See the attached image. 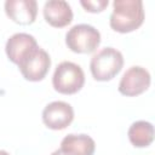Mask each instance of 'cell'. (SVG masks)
Segmentation results:
<instances>
[{"instance_id": "obj_6", "label": "cell", "mask_w": 155, "mask_h": 155, "mask_svg": "<svg viewBox=\"0 0 155 155\" xmlns=\"http://www.w3.org/2000/svg\"><path fill=\"white\" fill-rule=\"evenodd\" d=\"M150 82V73L140 65H133L124 73L117 90L124 96L134 97L145 92L149 88Z\"/></svg>"}, {"instance_id": "obj_3", "label": "cell", "mask_w": 155, "mask_h": 155, "mask_svg": "<svg viewBox=\"0 0 155 155\" xmlns=\"http://www.w3.org/2000/svg\"><path fill=\"white\" fill-rule=\"evenodd\" d=\"M85 84V74L76 63L64 61L61 62L53 73V88L62 94H74L79 92Z\"/></svg>"}, {"instance_id": "obj_7", "label": "cell", "mask_w": 155, "mask_h": 155, "mask_svg": "<svg viewBox=\"0 0 155 155\" xmlns=\"http://www.w3.org/2000/svg\"><path fill=\"white\" fill-rule=\"evenodd\" d=\"M74 120L73 107L63 101L48 103L42 110V122L50 130H64Z\"/></svg>"}, {"instance_id": "obj_8", "label": "cell", "mask_w": 155, "mask_h": 155, "mask_svg": "<svg viewBox=\"0 0 155 155\" xmlns=\"http://www.w3.org/2000/svg\"><path fill=\"white\" fill-rule=\"evenodd\" d=\"M38 46L36 39L28 33H16L11 35L5 45V52L7 58L15 63L19 64L24 58H27Z\"/></svg>"}, {"instance_id": "obj_11", "label": "cell", "mask_w": 155, "mask_h": 155, "mask_svg": "<svg viewBox=\"0 0 155 155\" xmlns=\"http://www.w3.org/2000/svg\"><path fill=\"white\" fill-rule=\"evenodd\" d=\"M61 149L69 151L74 155H93L96 143L93 138L87 134H74L65 136L61 142Z\"/></svg>"}, {"instance_id": "obj_1", "label": "cell", "mask_w": 155, "mask_h": 155, "mask_svg": "<svg viewBox=\"0 0 155 155\" xmlns=\"http://www.w3.org/2000/svg\"><path fill=\"white\" fill-rule=\"evenodd\" d=\"M144 8L142 0H115L109 18L110 28L117 33H131L144 22Z\"/></svg>"}, {"instance_id": "obj_10", "label": "cell", "mask_w": 155, "mask_h": 155, "mask_svg": "<svg viewBox=\"0 0 155 155\" xmlns=\"http://www.w3.org/2000/svg\"><path fill=\"white\" fill-rule=\"evenodd\" d=\"M45 21L56 28H63L71 23L73 10L64 0H48L44 4L42 8Z\"/></svg>"}, {"instance_id": "obj_2", "label": "cell", "mask_w": 155, "mask_h": 155, "mask_svg": "<svg viewBox=\"0 0 155 155\" xmlns=\"http://www.w3.org/2000/svg\"><path fill=\"white\" fill-rule=\"evenodd\" d=\"M124 67L122 53L114 47H104L94 53L90 62V70L94 80L109 81L114 79Z\"/></svg>"}, {"instance_id": "obj_5", "label": "cell", "mask_w": 155, "mask_h": 155, "mask_svg": "<svg viewBox=\"0 0 155 155\" xmlns=\"http://www.w3.org/2000/svg\"><path fill=\"white\" fill-rule=\"evenodd\" d=\"M51 67L50 54L41 47H36L27 58H24L19 64V71L23 78L28 81H41L48 73Z\"/></svg>"}, {"instance_id": "obj_12", "label": "cell", "mask_w": 155, "mask_h": 155, "mask_svg": "<svg viewBox=\"0 0 155 155\" xmlns=\"http://www.w3.org/2000/svg\"><path fill=\"white\" fill-rule=\"evenodd\" d=\"M128 139L131 144L136 148H145L149 147L154 140V126L151 122L145 120L134 121L128 131Z\"/></svg>"}, {"instance_id": "obj_15", "label": "cell", "mask_w": 155, "mask_h": 155, "mask_svg": "<svg viewBox=\"0 0 155 155\" xmlns=\"http://www.w3.org/2000/svg\"><path fill=\"white\" fill-rule=\"evenodd\" d=\"M0 155H10L6 150H0Z\"/></svg>"}, {"instance_id": "obj_13", "label": "cell", "mask_w": 155, "mask_h": 155, "mask_svg": "<svg viewBox=\"0 0 155 155\" xmlns=\"http://www.w3.org/2000/svg\"><path fill=\"white\" fill-rule=\"evenodd\" d=\"M80 4L85 8V11L97 13V12H102L109 5V1L108 0H81Z\"/></svg>"}, {"instance_id": "obj_9", "label": "cell", "mask_w": 155, "mask_h": 155, "mask_svg": "<svg viewBox=\"0 0 155 155\" xmlns=\"http://www.w3.org/2000/svg\"><path fill=\"white\" fill-rule=\"evenodd\" d=\"M5 12L10 19L21 25L33 24L38 15V2L35 0H6Z\"/></svg>"}, {"instance_id": "obj_14", "label": "cell", "mask_w": 155, "mask_h": 155, "mask_svg": "<svg viewBox=\"0 0 155 155\" xmlns=\"http://www.w3.org/2000/svg\"><path fill=\"white\" fill-rule=\"evenodd\" d=\"M51 155H74V154H71V153H69V151H65V150H63V149H57V150H54Z\"/></svg>"}, {"instance_id": "obj_4", "label": "cell", "mask_w": 155, "mask_h": 155, "mask_svg": "<svg viewBox=\"0 0 155 155\" xmlns=\"http://www.w3.org/2000/svg\"><path fill=\"white\" fill-rule=\"evenodd\" d=\"M101 44V33L91 24H76L65 34V45L75 53H92Z\"/></svg>"}]
</instances>
